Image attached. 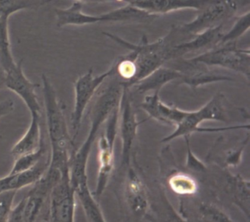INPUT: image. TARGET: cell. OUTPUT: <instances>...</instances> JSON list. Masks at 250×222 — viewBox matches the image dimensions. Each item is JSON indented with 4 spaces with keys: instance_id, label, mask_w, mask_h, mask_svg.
<instances>
[{
    "instance_id": "obj_29",
    "label": "cell",
    "mask_w": 250,
    "mask_h": 222,
    "mask_svg": "<svg viewBox=\"0 0 250 222\" xmlns=\"http://www.w3.org/2000/svg\"><path fill=\"white\" fill-rule=\"evenodd\" d=\"M250 11H247L246 14L237 17L233 27L228 33L223 35L218 46L236 42L237 39H239L243 35L245 34L246 32L248 31L250 29Z\"/></svg>"
},
{
    "instance_id": "obj_6",
    "label": "cell",
    "mask_w": 250,
    "mask_h": 222,
    "mask_svg": "<svg viewBox=\"0 0 250 222\" xmlns=\"http://www.w3.org/2000/svg\"><path fill=\"white\" fill-rule=\"evenodd\" d=\"M120 117V104L113 109L106 120V126L104 134L101 136L98 143L99 146V172L96 188L92 192L95 198L97 199L103 194L106 189L109 178L112 175L115 163V139L118 130V121Z\"/></svg>"
},
{
    "instance_id": "obj_28",
    "label": "cell",
    "mask_w": 250,
    "mask_h": 222,
    "mask_svg": "<svg viewBox=\"0 0 250 222\" xmlns=\"http://www.w3.org/2000/svg\"><path fill=\"white\" fill-rule=\"evenodd\" d=\"M49 2V1L33 0H0V17L9 18L19 11L43 6Z\"/></svg>"
},
{
    "instance_id": "obj_32",
    "label": "cell",
    "mask_w": 250,
    "mask_h": 222,
    "mask_svg": "<svg viewBox=\"0 0 250 222\" xmlns=\"http://www.w3.org/2000/svg\"><path fill=\"white\" fill-rule=\"evenodd\" d=\"M17 191L0 193V222H8L12 211Z\"/></svg>"
},
{
    "instance_id": "obj_3",
    "label": "cell",
    "mask_w": 250,
    "mask_h": 222,
    "mask_svg": "<svg viewBox=\"0 0 250 222\" xmlns=\"http://www.w3.org/2000/svg\"><path fill=\"white\" fill-rule=\"evenodd\" d=\"M104 34L131 51L126 57L135 63L137 74L131 82L128 84L121 82L123 86L128 89L163 67L165 62L172 59V49L178 44L177 40L178 36H181L177 27H174L166 36L153 43H149L144 36L140 43L134 44L112 33H104Z\"/></svg>"
},
{
    "instance_id": "obj_17",
    "label": "cell",
    "mask_w": 250,
    "mask_h": 222,
    "mask_svg": "<svg viewBox=\"0 0 250 222\" xmlns=\"http://www.w3.org/2000/svg\"><path fill=\"white\" fill-rule=\"evenodd\" d=\"M224 24L209 29L197 35L188 41L178 43L172 51V59L183 56L188 52L206 49L205 52L216 47L220 43L224 33Z\"/></svg>"
},
{
    "instance_id": "obj_13",
    "label": "cell",
    "mask_w": 250,
    "mask_h": 222,
    "mask_svg": "<svg viewBox=\"0 0 250 222\" xmlns=\"http://www.w3.org/2000/svg\"><path fill=\"white\" fill-rule=\"evenodd\" d=\"M221 175L219 183L222 191L249 219L250 210V181L240 175L231 173L228 169H222Z\"/></svg>"
},
{
    "instance_id": "obj_26",
    "label": "cell",
    "mask_w": 250,
    "mask_h": 222,
    "mask_svg": "<svg viewBox=\"0 0 250 222\" xmlns=\"http://www.w3.org/2000/svg\"><path fill=\"white\" fill-rule=\"evenodd\" d=\"M197 213L200 222H235L220 207L208 202L199 203Z\"/></svg>"
},
{
    "instance_id": "obj_18",
    "label": "cell",
    "mask_w": 250,
    "mask_h": 222,
    "mask_svg": "<svg viewBox=\"0 0 250 222\" xmlns=\"http://www.w3.org/2000/svg\"><path fill=\"white\" fill-rule=\"evenodd\" d=\"M83 2L74 1L66 9H55L56 23L58 27L65 26H83L86 24L107 22L105 14L99 16L87 15L83 11Z\"/></svg>"
},
{
    "instance_id": "obj_35",
    "label": "cell",
    "mask_w": 250,
    "mask_h": 222,
    "mask_svg": "<svg viewBox=\"0 0 250 222\" xmlns=\"http://www.w3.org/2000/svg\"><path fill=\"white\" fill-rule=\"evenodd\" d=\"M168 213H166V218L162 222H187V221L177 212L174 211L170 205H168Z\"/></svg>"
},
{
    "instance_id": "obj_5",
    "label": "cell",
    "mask_w": 250,
    "mask_h": 222,
    "mask_svg": "<svg viewBox=\"0 0 250 222\" xmlns=\"http://www.w3.org/2000/svg\"><path fill=\"white\" fill-rule=\"evenodd\" d=\"M186 61L191 64L227 68L240 73L250 80V49H240L236 42L216 46Z\"/></svg>"
},
{
    "instance_id": "obj_31",
    "label": "cell",
    "mask_w": 250,
    "mask_h": 222,
    "mask_svg": "<svg viewBox=\"0 0 250 222\" xmlns=\"http://www.w3.org/2000/svg\"><path fill=\"white\" fill-rule=\"evenodd\" d=\"M249 140H250V134H247V138L241 141L238 147L229 149L225 152L223 169H228V167H235L240 164L243 152L248 144Z\"/></svg>"
},
{
    "instance_id": "obj_14",
    "label": "cell",
    "mask_w": 250,
    "mask_h": 222,
    "mask_svg": "<svg viewBox=\"0 0 250 222\" xmlns=\"http://www.w3.org/2000/svg\"><path fill=\"white\" fill-rule=\"evenodd\" d=\"M141 107L150 118L163 124L176 127L187 116L188 112L181 110L176 106L165 104L159 98V92H154L151 96H146L141 103Z\"/></svg>"
},
{
    "instance_id": "obj_7",
    "label": "cell",
    "mask_w": 250,
    "mask_h": 222,
    "mask_svg": "<svg viewBox=\"0 0 250 222\" xmlns=\"http://www.w3.org/2000/svg\"><path fill=\"white\" fill-rule=\"evenodd\" d=\"M241 2L237 1H209L203 11L193 21L180 26L178 31L182 36H194L209 29L225 24L236 14Z\"/></svg>"
},
{
    "instance_id": "obj_8",
    "label": "cell",
    "mask_w": 250,
    "mask_h": 222,
    "mask_svg": "<svg viewBox=\"0 0 250 222\" xmlns=\"http://www.w3.org/2000/svg\"><path fill=\"white\" fill-rule=\"evenodd\" d=\"M115 74V66H112L104 74L99 76L93 75V68H90L84 75L81 76L74 83L75 101L74 109L71 113V122L73 128L72 140L75 142L76 139L81 128L82 121L84 111L90 101L94 96L100 86L105 80Z\"/></svg>"
},
{
    "instance_id": "obj_34",
    "label": "cell",
    "mask_w": 250,
    "mask_h": 222,
    "mask_svg": "<svg viewBox=\"0 0 250 222\" xmlns=\"http://www.w3.org/2000/svg\"><path fill=\"white\" fill-rule=\"evenodd\" d=\"M14 101L11 99H6L3 101L0 102V119L9 115L14 111Z\"/></svg>"
},
{
    "instance_id": "obj_25",
    "label": "cell",
    "mask_w": 250,
    "mask_h": 222,
    "mask_svg": "<svg viewBox=\"0 0 250 222\" xmlns=\"http://www.w3.org/2000/svg\"><path fill=\"white\" fill-rule=\"evenodd\" d=\"M8 20L9 18L7 17H0V66L5 74L14 68L17 63L11 52Z\"/></svg>"
},
{
    "instance_id": "obj_9",
    "label": "cell",
    "mask_w": 250,
    "mask_h": 222,
    "mask_svg": "<svg viewBox=\"0 0 250 222\" xmlns=\"http://www.w3.org/2000/svg\"><path fill=\"white\" fill-rule=\"evenodd\" d=\"M77 196L70 182V175H64L51 193L48 222H75Z\"/></svg>"
},
{
    "instance_id": "obj_11",
    "label": "cell",
    "mask_w": 250,
    "mask_h": 222,
    "mask_svg": "<svg viewBox=\"0 0 250 222\" xmlns=\"http://www.w3.org/2000/svg\"><path fill=\"white\" fill-rule=\"evenodd\" d=\"M122 95L120 102V115L121 116V133L122 140V168L128 169L131 166V153L134 140L137 134V128L144 122H138L136 118L135 113L133 109L131 99L128 94V90L123 86Z\"/></svg>"
},
{
    "instance_id": "obj_30",
    "label": "cell",
    "mask_w": 250,
    "mask_h": 222,
    "mask_svg": "<svg viewBox=\"0 0 250 222\" xmlns=\"http://www.w3.org/2000/svg\"><path fill=\"white\" fill-rule=\"evenodd\" d=\"M114 66L115 68V74H118L121 78L125 80V81H122L124 84L131 82L137 74L135 63L132 60L126 56L116 61Z\"/></svg>"
},
{
    "instance_id": "obj_36",
    "label": "cell",
    "mask_w": 250,
    "mask_h": 222,
    "mask_svg": "<svg viewBox=\"0 0 250 222\" xmlns=\"http://www.w3.org/2000/svg\"><path fill=\"white\" fill-rule=\"evenodd\" d=\"M6 88L5 87V75H0V90H3Z\"/></svg>"
},
{
    "instance_id": "obj_20",
    "label": "cell",
    "mask_w": 250,
    "mask_h": 222,
    "mask_svg": "<svg viewBox=\"0 0 250 222\" xmlns=\"http://www.w3.org/2000/svg\"><path fill=\"white\" fill-rule=\"evenodd\" d=\"M184 65L188 68L187 73H183L184 77L181 81L184 84L189 86L191 88H197L205 84H211L219 81H233V79L228 76L217 74L209 71L197 64H191L184 61Z\"/></svg>"
},
{
    "instance_id": "obj_24",
    "label": "cell",
    "mask_w": 250,
    "mask_h": 222,
    "mask_svg": "<svg viewBox=\"0 0 250 222\" xmlns=\"http://www.w3.org/2000/svg\"><path fill=\"white\" fill-rule=\"evenodd\" d=\"M167 181L170 189L178 195L192 196L198 191V182L189 174L175 172L169 175Z\"/></svg>"
},
{
    "instance_id": "obj_33",
    "label": "cell",
    "mask_w": 250,
    "mask_h": 222,
    "mask_svg": "<svg viewBox=\"0 0 250 222\" xmlns=\"http://www.w3.org/2000/svg\"><path fill=\"white\" fill-rule=\"evenodd\" d=\"M184 138H185L187 147V169L197 172V173H206L207 172V167H206V164L203 163L200 159H197L195 155L192 153V150H191L189 137H184Z\"/></svg>"
},
{
    "instance_id": "obj_4",
    "label": "cell",
    "mask_w": 250,
    "mask_h": 222,
    "mask_svg": "<svg viewBox=\"0 0 250 222\" xmlns=\"http://www.w3.org/2000/svg\"><path fill=\"white\" fill-rule=\"evenodd\" d=\"M224 97L222 93L215 95L201 109L194 112H188L187 116L176 126V129L170 135L164 138L162 143L169 142L178 137H189L196 132L213 133L230 130L247 128L250 129V125H234L225 128H200L199 125L203 121H215L226 122L228 121L226 112L224 107Z\"/></svg>"
},
{
    "instance_id": "obj_37",
    "label": "cell",
    "mask_w": 250,
    "mask_h": 222,
    "mask_svg": "<svg viewBox=\"0 0 250 222\" xmlns=\"http://www.w3.org/2000/svg\"><path fill=\"white\" fill-rule=\"evenodd\" d=\"M5 74L3 70H2V68L0 66V75H5Z\"/></svg>"
},
{
    "instance_id": "obj_15",
    "label": "cell",
    "mask_w": 250,
    "mask_h": 222,
    "mask_svg": "<svg viewBox=\"0 0 250 222\" xmlns=\"http://www.w3.org/2000/svg\"><path fill=\"white\" fill-rule=\"evenodd\" d=\"M127 4L143 10L151 15L159 16L173 11L184 9H203L208 2L194 0H145V1H126Z\"/></svg>"
},
{
    "instance_id": "obj_12",
    "label": "cell",
    "mask_w": 250,
    "mask_h": 222,
    "mask_svg": "<svg viewBox=\"0 0 250 222\" xmlns=\"http://www.w3.org/2000/svg\"><path fill=\"white\" fill-rule=\"evenodd\" d=\"M23 61L17 62L14 68L5 73V87L14 92L25 103L31 115H42V107L36 90L39 84L31 82L26 77Z\"/></svg>"
},
{
    "instance_id": "obj_23",
    "label": "cell",
    "mask_w": 250,
    "mask_h": 222,
    "mask_svg": "<svg viewBox=\"0 0 250 222\" xmlns=\"http://www.w3.org/2000/svg\"><path fill=\"white\" fill-rule=\"evenodd\" d=\"M106 15L108 22H125V21L145 22L158 17L128 4V5H125L122 8L106 13Z\"/></svg>"
},
{
    "instance_id": "obj_27",
    "label": "cell",
    "mask_w": 250,
    "mask_h": 222,
    "mask_svg": "<svg viewBox=\"0 0 250 222\" xmlns=\"http://www.w3.org/2000/svg\"><path fill=\"white\" fill-rule=\"evenodd\" d=\"M46 144L43 141L39 150L15 159V163L9 174L20 173L35 167L43 158L46 157Z\"/></svg>"
},
{
    "instance_id": "obj_22",
    "label": "cell",
    "mask_w": 250,
    "mask_h": 222,
    "mask_svg": "<svg viewBox=\"0 0 250 222\" xmlns=\"http://www.w3.org/2000/svg\"><path fill=\"white\" fill-rule=\"evenodd\" d=\"M74 191L89 222H106L97 200L89 188L88 182L78 185Z\"/></svg>"
},
{
    "instance_id": "obj_19",
    "label": "cell",
    "mask_w": 250,
    "mask_h": 222,
    "mask_svg": "<svg viewBox=\"0 0 250 222\" xmlns=\"http://www.w3.org/2000/svg\"><path fill=\"white\" fill-rule=\"evenodd\" d=\"M42 115H31V122L28 129L11 150V155L15 159L33 153L40 148L43 139L41 127Z\"/></svg>"
},
{
    "instance_id": "obj_1",
    "label": "cell",
    "mask_w": 250,
    "mask_h": 222,
    "mask_svg": "<svg viewBox=\"0 0 250 222\" xmlns=\"http://www.w3.org/2000/svg\"><path fill=\"white\" fill-rule=\"evenodd\" d=\"M121 82L111 83L99 95L90 112V128L87 138L70 161V182L74 189L87 182V166L89 156L102 124L106 122L114 109L119 105L123 87Z\"/></svg>"
},
{
    "instance_id": "obj_21",
    "label": "cell",
    "mask_w": 250,
    "mask_h": 222,
    "mask_svg": "<svg viewBox=\"0 0 250 222\" xmlns=\"http://www.w3.org/2000/svg\"><path fill=\"white\" fill-rule=\"evenodd\" d=\"M183 77L184 74L179 70L161 67L133 87H135L137 93L140 94L147 93L150 90L160 92L165 84L178 79L181 80Z\"/></svg>"
},
{
    "instance_id": "obj_10",
    "label": "cell",
    "mask_w": 250,
    "mask_h": 222,
    "mask_svg": "<svg viewBox=\"0 0 250 222\" xmlns=\"http://www.w3.org/2000/svg\"><path fill=\"white\" fill-rule=\"evenodd\" d=\"M124 200L132 222H142L148 217L150 203L147 188L140 175L131 166L127 169Z\"/></svg>"
},
{
    "instance_id": "obj_16",
    "label": "cell",
    "mask_w": 250,
    "mask_h": 222,
    "mask_svg": "<svg viewBox=\"0 0 250 222\" xmlns=\"http://www.w3.org/2000/svg\"><path fill=\"white\" fill-rule=\"evenodd\" d=\"M49 157H45L35 167L20 172L8 174L0 178V193L5 191H18L25 187L33 185L46 173L49 165Z\"/></svg>"
},
{
    "instance_id": "obj_2",
    "label": "cell",
    "mask_w": 250,
    "mask_h": 222,
    "mask_svg": "<svg viewBox=\"0 0 250 222\" xmlns=\"http://www.w3.org/2000/svg\"><path fill=\"white\" fill-rule=\"evenodd\" d=\"M43 101L47 122L48 134L51 144L49 164L58 169L69 166L75 142L68 131L65 115V106L59 101L52 83L43 74Z\"/></svg>"
}]
</instances>
